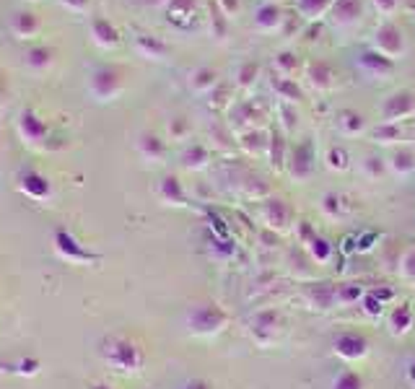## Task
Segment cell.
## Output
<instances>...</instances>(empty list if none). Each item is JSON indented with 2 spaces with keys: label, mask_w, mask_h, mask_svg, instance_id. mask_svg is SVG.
<instances>
[{
  "label": "cell",
  "mask_w": 415,
  "mask_h": 389,
  "mask_svg": "<svg viewBox=\"0 0 415 389\" xmlns=\"http://www.w3.org/2000/svg\"><path fill=\"white\" fill-rule=\"evenodd\" d=\"M374 5H377L381 13H394V8H397V0H374Z\"/></svg>",
  "instance_id": "bcb514c9"
},
{
  "label": "cell",
  "mask_w": 415,
  "mask_h": 389,
  "mask_svg": "<svg viewBox=\"0 0 415 389\" xmlns=\"http://www.w3.org/2000/svg\"><path fill=\"white\" fill-rule=\"evenodd\" d=\"M270 164L275 166V169H283L285 161H288V156H285V138L278 132V135H273L270 138Z\"/></svg>",
  "instance_id": "d6a6232c"
},
{
  "label": "cell",
  "mask_w": 415,
  "mask_h": 389,
  "mask_svg": "<svg viewBox=\"0 0 415 389\" xmlns=\"http://www.w3.org/2000/svg\"><path fill=\"white\" fill-rule=\"evenodd\" d=\"M371 138L377 143H394L403 138V128H400V122H379L377 130L371 132Z\"/></svg>",
  "instance_id": "83f0119b"
},
{
  "label": "cell",
  "mask_w": 415,
  "mask_h": 389,
  "mask_svg": "<svg viewBox=\"0 0 415 389\" xmlns=\"http://www.w3.org/2000/svg\"><path fill=\"white\" fill-rule=\"evenodd\" d=\"M337 125L345 135H358V132L366 130V119L361 117L356 109H340L337 112Z\"/></svg>",
  "instance_id": "ffe728a7"
},
{
  "label": "cell",
  "mask_w": 415,
  "mask_h": 389,
  "mask_svg": "<svg viewBox=\"0 0 415 389\" xmlns=\"http://www.w3.org/2000/svg\"><path fill=\"white\" fill-rule=\"evenodd\" d=\"M192 89L195 91H200V94H205V91H213L215 83H218V75H215L213 68H208V65H202V68H198V71L192 73Z\"/></svg>",
  "instance_id": "d4e9b609"
},
{
  "label": "cell",
  "mask_w": 415,
  "mask_h": 389,
  "mask_svg": "<svg viewBox=\"0 0 415 389\" xmlns=\"http://www.w3.org/2000/svg\"><path fill=\"white\" fill-rule=\"evenodd\" d=\"M314 236H317V228L309 224V221H301V224H298V239H301V244H309Z\"/></svg>",
  "instance_id": "b9f144b4"
},
{
  "label": "cell",
  "mask_w": 415,
  "mask_h": 389,
  "mask_svg": "<svg viewBox=\"0 0 415 389\" xmlns=\"http://www.w3.org/2000/svg\"><path fill=\"white\" fill-rule=\"evenodd\" d=\"M327 166L335 169V172H345V169L351 166V156H348V151L340 148V145H332L330 151H327Z\"/></svg>",
  "instance_id": "e575fe53"
},
{
  "label": "cell",
  "mask_w": 415,
  "mask_h": 389,
  "mask_svg": "<svg viewBox=\"0 0 415 389\" xmlns=\"http://www.w3.org/2000/svg\"><path fill=\"white\" fill-rule=\"evenodd\" d=\"M390 169L397 174V177H407V174H413L415 172V151L410 148H400V151H394L390 158Z\"/></svg>",
  "instance_id": "d6986e66"
},
{
  "label": "cell",
  "mask_w": 415,
  "mask_h": 389,
  "mask_svg": "<svg viewBox=\"0 0 415 389\" xmlns=\"http://www.w3.org/2000/svg\"><path fill=\"white\" fill-rule=\"evenodd\" d=\"M322 211L327 218H340V215H345V198L337 192H324L322 195Z\"/></svg>",
  "instance_id": "f546056e"
},
{
  "label": "cell",
  "mask_w": 415,
  "mask_h": 389,
  "mask_svg": "<svg viewBox=\"0 0 415 389\" xmlns=\"http://www.w3.org/2000/svg\"><path fill=\"white\" fill-rule=\"evenodd\" d=\"M211 249H213V257L218 259H231L237 255V244H234L231 239H218V236H213V239H211Z\"/></svg>",
  "instance_id": "8d00e7d4"
},
{
  "label": "cell",
  "mask_w": 415,
  "mask_h": 389,
  "mask_svg": "<svg viewBox=\"0 0 415 389\" xmlns=\"http://www.w3.org/2000/svg\"><path fill=\"white\" fill-rule=\"evenodd\" d=\"M8 26H11V32L19 39H32V36L39 34V29H42V21L36 19L34 11H16L11 16V21H8Z\"/></svg>",
  "instance_id": "30bf717a"
},
{
  "label": "cell",
  "mask_w": 415,
  "mask_h": 389,
  "mask_svg": "<svg viewBox=\"0 0 415 389\" xmlns=\"http://www.w3.org/2000/svg\"><path fill=\"white\" fill-rule=\"evenodd\" d=\"M208 148L205 145H200V143H192V145H187V151L182 154V164L187 166V169H202V166L208 164Z\"/></svg>",
  "instance_id": "484cf974"
},
{
  "label": "cell",
  "mask_w": 415,
  "mask_h": 389,
  "mask_svg": "<svg viewBox=\"0 0 415 389\" xmlns=\"http://www.w3.org/2000/svg\"><path fill=\"white\" fill-rule=\"evenodd\" d=\"M65 8H71V11L75 13H83V11H88V5H91V0H60Z\"/></svg>",
  "instance_id": "7bdbcfd3"
},
{
  "label": "cell",
  "mask_w": 415,
  "mask_h": 389,
  "mask_svg": "<svg viewBox=\"0 0 415 389\" xmlns=\"http://www.w3.org/2000/svg\"><path fill=\"white\" fill-rule=\"evenodd\" d=\"M358 65L366 73H371V75H377V78H384V75H392V73H394V60L384 58L377 49L358 52Z\"/></svg>",
  "instance_id": "ba28073f"
},
{
  "label": "cell",
  "mask_w": 415,
  "mask_h": 389,
  "mask_svg": "<svg viewBox=\"0 0 415 389\" xmlns=\"http://www.w3.org/2000/svg\"><path fill=\"white\" fill-rule=\"evenodd\" d=\"M91 36H94L96 45L104 49H112L119 45V29L109 19H104V16H94L91 19Z\"/></svg>",
  "instance_id": "9c48e42d"
},
{
  "label": "cell",
  "mask_w": 415,
  "mask_h": 389,
  "mask_svg": "<svg viewBox=\"0 0 415 389\" xmlns=\"http://www.w3.org/2000/svg\"><path fill=\"white\" fill-rule=\"evenodd\" d=\"M138 145H141V154L145 156V158H151V161H158V158H164L166 154L164 141H161L158 135H154V132H143Z\"/></svg>",
  "instance_id": "7402d4cb"
},
{
  "label": "cell",
  "mask_w": 415,
  "mask_h": 389,
  "mask_svg": "<svg viewBox=\"0 0 415 389\" xmlns=\"http://www.w3.org/2000/svg\"><path fill=\"white\" fill-rule=\"evenodd\" d=\"M26 62H29V68H34V71H47L49 65L55 62V49L52 47H34L26 52Z\"/></svg>",
  "instance_id": "603a6c76"
},
{
  "label": "cell",
  "mask_w": 415,
  "mask_h": 389,
  "mask_svg": "<svg viewBox=\"0 0 415 389\" xmlns=\"http://www.w3.org/2000/svg\"><path fill=\"white\" fill-rule=\"evenodd\" d=\"M135 47L141 49L145 58H154V60H161L166 52H169L164 42H161V39H156V36H151V34H138V36H135Z\"/></svg>",
  "instance_id": "44dd1931"
},
{
  "label": "cell",
  "mask_w": 415,
  "mask_h": 389,
  "mask_svg": "<svg viewBox=\"0 0 415 389\" xmlns=\"http://www.w3.org/2000/svg\"><path fill=\"white\" fill-rule=\"evenodd\" d=\"M257 75H260V65H257L254 60H249V62H241V68H239V73H237L239 86H241V89H249L252 83L257 81Z\"/></svg>",
  "instance_id": "d590c367"
},
{
  "label": "cell",
  "mask_w": 415,
  "mask_h": 389,
  "mask_svg": "<svg viewBox=\"0 0 415 389\" xmlns=\"http://www.w3.org/2000/svg\"><path fill=\"white\" fill-rule=\"evenodd\" d=\"M413 309H410V304H400V307L392 309L390 314V327L394 335H405V332H410V327H413Z\"/></svg>",
  "instance_id": "2e32d148"
},
{
  "label": "cell",
  "mask_w": 415,
  "mask_h": 389,
  "mask_svg": "<svg viewBox=\"0 0 415 389\" xmlns=\"http://www.w3.org/2000/svg\"><path fill=\"white\" fill-rule=\"evenodd\" d=\"M228 322V314L218 304H195V307L187 311V327H190L195 335H215L221 332Z\"/></svg>",
  "instance_id": "6da1fadb"
},
{
  "label": "cell",
  "mask_w": 415,
  "mask_h": 389,
  "mask_svg": "<svg viewBox=\"0 0 415 389\" xmlns=\"http://www.w3.org/2000/svg\"><path fill=\"white\" fill-rule=\"evenodd\" d=\"M374 296H377V298H381V301L387 304L390 298H394V291H392V288H374Z\"/></svg>",
  "instance_id": "c3c4849f"
},
{
  "label": "cell",
  "mask_w": 415,
  "mask_h": 389,
  "mask_svg": "<svg viewBox=\"0 0 415 389\" xmlns=\"http://www.w3.org/2000/svg\"><path fill=\"white\" fill-rule=\"evenodd\" d=\"M361 309H364V314H366V317H379L381 314V309H384V301H381V298H377V296H374V291H366V296H364V298H361Z\"/></svg>",
  "instance_id": "f35d334b"
},
{
  "label": "cell",
  "mask_w": 415,
  "mask_h": 389,
  "mask_svg": "<svg viewBox=\"0 0 415 389\" xmlns=\"http://www.w3.org/2000/svg\"><path fill=\"white\" fill-rule=\"evenodd\" d=\"M166 13H169V21L177 24L179 29H187V24L195 16V0H169L166 5Z\"/></svg>",
  "instance_id": "5bb4252c"
},
{
  "label": "cell",
  "mask_w": 415,
  "mask_h": 389,
  "mask_svg": "<svg viewBox=\"0 0 415 389\" xmlns=\"http://www.w3.org/2000/svg\"><path fill=\"white\" fill-rule=\"evenodd\" d=\"M241 145H244V148H247L249 154H252V151H254V154H257V151H265V148H268V145H270V141H265V135H262L260 130H249L247 135H244V138H241Z\"/></svg>",
  "instance_id": "74e56055"
},
{
  "label": "cell",
  "mask_w": 415,
  "mask_h": 389,
  "mask_svg": "<svg viewBox=\"0 0 415 389\" xmlns=\"http://www.w3.org/2000/svg\"><path fill=\"white\" fill-rule=\"evenodd\" d=\"M364 172H366L368 179L384 177V172H387V166H384V158H379V156H368L366 161H364Z\"/></svg>",
  "instance_id": "ab89813d"
},
{
  "label": "cell",
  "mask_w": 415,
  "mask_h": 389,
  "mask_svg": "<svg viewBox=\"0 0 415 389\" xmlns=\"http://www.w3.org/2000/svg\"><path fill=\"white\" fill-rule=\"evenodd\" d=\"M400 272H403L405 281H413L415 283V249H407L400 259Z\"/></svg>",
  "instance_id": "60d3db41"
},
{
  "label": "cell",
  "mask_w": 415,
  "mask_h": 389,
  "mask_svg": "<svg viewBox=\"0 0 415 389\" xmlns=\"http://www.w3.org/2000/svg\"><path fill=\"white\" fill-rule=\"evenodd\" d=\"M410 381L415 384V361H413V366H410Z\"/></svg>",
  "instance_id": "681fc988"
},
{
  "label": "cell",
  "mask_w": 415,
  "mask_h": 389,
  "mask_svg": "<svg viewBox=\"0 0 415 389\" xmlns=\"http://www.w3.org/2000/svg\"><path fill=\"white\" fill-rule=\"evenodd\" d=\"M374 49L390 60H394L397 55H403L405 52L403 29L397 24H392V21H384V24L377 29V34H374Z\"/></svg>",
  "instance_id": "5b68a950"
},
{
  "label": "cell",
  "mask_w": 415,
  "mask_h": 389,
  "mask_svg": "<svg viewBox=\"0 0 415 389\" xmlns=\"http://www.w3.org/2000/svg\"><path fill=\"white\" fill-rule=\"evenodd\" d=\"M179 389H213V387H211V381H205V379H187Z\"/></svg>",
  "instance_id": "ee69618b"
},
{
  "label": "cell",
  "mask_w": 415,
  "mask_h": 389,
  "mask_svg": "<svg viewBox=\"0 0 415 389\" xmlns=\"http://www.w3.org/2000/svg\"><path fill=\"white\" fill-rule=\"evenodd\" d=\"M262 218H265V224L270 226L273 231H283L288 228L291 224V218H294V211H291V205L281 198H268V200L262 202Z\"/></svg>",
  "instance_id": "52a82bcc"
},
{
  "label": "cell",
  "mask_w": 415,
  "mask_h": 389,
  "mask_svg": "<svg viewBox=\"0 0 415 389\" xmlns=\"http://www.w3.org/2000/svg\"><path fill=\"white\" fill-rule=\"evenodd\" d=\"M283 11H281V5H275V3H262L257 5V11H254V26L262 29V32H273L278 26L283 24Z\"/></svg>",
  "instance_id": "4fadbf2b"
},
{
  "label": "cell",
  "mask_w": 415,
  "mask_h": 389,
  "mask_svg": "<svg viewBox=\"0 0 415 389\" xmlns=\"http://www.w3.org/2000/svg\"><path fill=\"white\" fill-rule=\"evenodd\" d=\"M273 89H275V94L281 96V99H285V104H296L298 99H304V91L298 89L296 78L278 75V78H273Z\"/></svg>",
  "instance_id": "e0dca14e"
},
{
  "label": "cell",
  "mask_w": 415,
  "mask_h": 389,
  "mask_svg": "<svg viewBox=\"0 0 415 389\" xmlns=\"http://www.w3.org/2000/svg\"><path fill=\"white\" fill-rule=\"evenodd\" d=\"M366 296L361 283H343L337 285V304H358Z\"/></svg>",
  "instance_id": "1f68e13d"
},
{
  "label": "cell",
  "mask_w": 415,
  "mask_h": 389,
  "mask_svg": "<svg viewBox=\"0 0 415 389\" xmlns=\"http://www.w3.org/2000/svg\"><path fill=\"white\" fill-rule=\"evenodd\" d=\"M185 130H187V122H185V119H182V117L174 119V128H171V135H174V138H182V135H185Z\"/></svg>",
  "instance_id": "7dc6e473"
},
{
  "label": "cell",
  "mask_w": 415,
  "mask_h": 389,
  "mask_svg": "<svg viewBox=\"0 0 415 389\" xmlns=\"http://www.w3.org/2000/svg\"><path fill=\"white\" fill-rule=\"evenodd\" d=\"M275 68H278V73L285 75V78L296 75V71H298L296 55H294V52H278V55H275Z\"/></svg>",
  "instance_id": "836d02e7"
},
{
  "label": "cell",
  "mask_w": 415,
  "mask_h": 389,
  "mask_svg": "<svg viewBox=\"0 0 415 389\" xmlns=\"http://www.w3.org/2000/svg\"><path fill=\"white\" fill-rule=\"evenodd\" d=\"M158 192H161V198H164L166 202L185 205V189H182V185H179L177 177H164V179H161V187H158Z\"/></svg>",
  "instance_id": "4316f807"
},
{
  "label": "cell",
  "mask_w": 415,
  "mask_h": 389,
  "mask_svg": "<svg viewBox=\"0 0 415 389\" xmlns=\"http://www.w3.org/2000/svg\"><path fill=\"white\" fill-rule=\"evenodd\" d=\"M119 91H122V75L117 68H112V65L96 68L91 75V94L99 102H112L115 96H119Z\"/></svg>",
  "instance_id": "277c9868"
},
{
  "label": "cell",
  "mask_w": 415,
  "mask_h": 389,
  "mask_svg": "<svg viewBox=\"0 0 415 389\" xmlns=\"http://www.w3.org/2000/svg\"><path fill=\"white\" fill-rule=\"evenodd\" d=\"M296 8L304 19H311V21H314V19H320L327 8H332V0H296Z\"/></svg>",
  "instance_id": "f1b7e54d"
},
{
  "label": "cell",
  "mask_w": 415,
  "mask_h": 389,
  "mask_svg": "<svg viewBox=\"0 0 415 389\" xmlns=\"http://www.w3.org/2000/svg\"><path fill=\"white\" fill-rule=\"evenodd\" d=\"M307 249H309V255H311V259H314V262H322V265L330 262L332 255H335V247L330 244V239H324V236L320 234L309 241Z\"/></svg>",
  "instance_id": "cb8c5ba5"
},
{
  "label": "cell",
  "mask_w": 415,
  "mask_h": 389,
  "mask_svg": "<svg viewBox=\"0 0 415 389\" xmlns=\"http://www.w3.org/2000/svg\"><path fill=\"white\" fill-rule=\"evenodd\" d=\"M361 16V0H332V19L337 24H353Z\"/></svg>",
  "instance_id": "9a60e30c"
},
{
  "label": "cell",
  "mask_w": 415,
  "mask_h": 389,
  "mask_svg": "<svg viewBox=\"0 0 415 389\" xmlns=\"http://www.w3.org/2000/svg\"><path fill=\"white\" fill-rule=\"evenodd\" d=\"M307 298L311 301V307H317V309H322V311H327V309L337 307V285L327 283V281L309 285V288H307Z\"/></svg>",
  "instance_id": "7c38bea8"
},
{
  "label": "cell",
  "mask_w": 415,
  "mask_h": 389,
  "mask_svg": "<svg viewBox=\"0 0 415 389\" xmlns=\"http://www.w3.org/2000/svg\"><path fill=\"white\" fill-rule=\"evenodd\" d=\"M278 325H281V317H278L275 309H262V311H257V314L252 317V332L260 338V342L273 340Z\"/></svg>",
  "instance_id": "8fae6325"
},
{
  "label": "cell",
  "mask_w": 415,
  "mask_h": 389,
  "mask_svg": "<svg viewBox=\"0 0 415 389\" xmlns=\"http://www.w3.org/2000/svg\"><path fill=\"white\" fill-rule=\"evenodd\" d=\"M415 115V94L413 91H394L379 106V122H403Z\"/></svg>",
  "instance_id": "3957f363"
},
{
  "label": "cell",
  "mask_w": 415,
  "mask_h": 389,
  "mask_svg": "<svg viewBox=\"0 0 415 389\" xmlns=\"http://www.w3.org/2000/svg\"><path fill=\"white\" fill-rule=\"evenodd\" d=\"M288 172L296 182H307L311 179L314 169H317V151H314V143L311 138H304L301 143H296L291 148V156H288Z\"/></svg>",
  "instance_id": "7a4b0ae2"
},
{
  "label": "cell",
  "mask_w": 415,
  "mask_h": 389,
  "mask_svg": "<svg viewBox=\"0 0 415 389\" xmlns=\"http://www.w3.org/2000/svg\"><path fill=\"white\" fill-rule=\"evenodd\" d=\"M309 81H311L314 89L324 91V89H330L332 83H335V73H332V68L327 65V62L317 60V62H311V65H309Z\"/></svg>",
  "instance_id": "ac0fdd59"
},
{
  "label": "cell",
  "mask_w": 415,
  "mask_h": 389,
  "mask_svg": "<svg viewBox=\"0 0 415 389\" xmlns=\"http://www.w3.org/2000/svg\"><path fill=\"white\" fill-rule=\"evenodd\" d=\"M218 8L226 13V16H234L239 11V0H218Z\"/></svg>",
  "instance_id": "f6af8a7d"
},
{
  "label": "cell",
  "mask_w": 415,
  "mask_h": 389,
  "mask_svg": "<svg viewBox=\"0 0 415 389\" xmlns=\"http://www.w3.org/2000/svg\"><path fill=\"white\" fill-rule=\"evenodd\" d=\"M332 348L345 361H358V358H364L368 353V340L361 332H340L332 340Z\"/></svg>",
  "instance_id": "8992f818"
},
{
  "label": "cell",
  "mask_w": 415,
  "mask_h": 389,
  "mask_svg": "<svg viewBox=\"0 0 415 389\" xmlns=\"http://www.w3.org/2000/svg\"><path fill=\"white\" fill-rule=\"evenodd\" d=\"M332 389H366V384H364L361 374L343 368V371H337V377L332 379Z\"/></svg>",
  "instance_id": "4dcf8cb0"
}]
</instances>
